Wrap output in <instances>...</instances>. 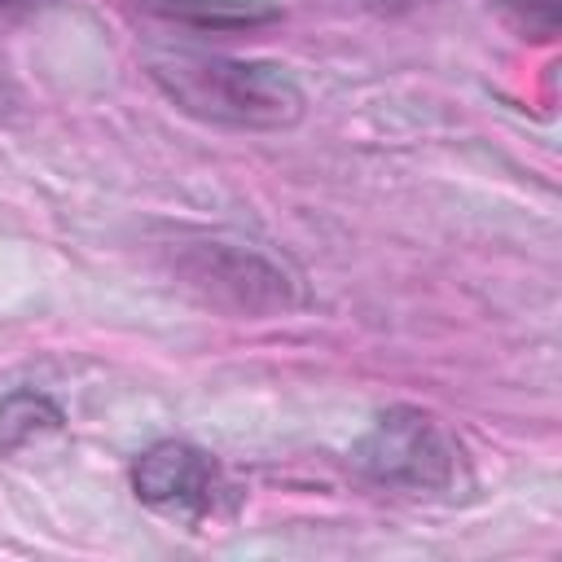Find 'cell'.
I'll return each mask as SVG.
<instances>
[{
	"mask_svg": "<svg viewBox=\"0 0 562 562\" xmlns=\"http://www.w3.org/2000/svg\"><path fill=\"white\" fill-rule=\"evenodd\" d=\"M189 277L193 281H206L211 290H224L237 307H277L285 303V277L250 255V250H237V246H198L193 250V263H189Z\"/></svg>",
	"mask_w": 562,
	"mask_h": 562,
	"instance_id": "obj_4",
	"label": "cell"
},
{
	"mask_svg": "<svg viewBox=\"0 0 562 562\" xmlns=\"http://www.w3.org/2000/svg\"><path fill=\"white\" fill-rule=\"evenodd\" d=\"M149 79L167 101L202 123L272 132L303 114L299 83L272 61L220 57V53H162L149 61Z\"/></svg>",
	"mask_w": 562,
	"mask_h": 562,
	"instance_id": "obj_1",
	"label": "cell"
},
{
	"mask_svg": "<svg viewBox=\"0 0 562 562\" xmlns=\"http://www.w3.org/2000/svg\"><path fill=\"white\" fill-rule=\"evenodd\" d=\"M132 492H136L140 505H149L162 518L206 522L220 509L224 474L202 448L180 443V439H162V443H154L136 457Z\"/></svg>",
	"mask_w": 562,
	"mask_h": 562,
	"instance_id": "obj_3",
	"label": "cell"
},
{
	"mask_svg": "<svg viewBox=\"0 0 562 562\" xmlns=\"http://www.w3.org/2000/svg\"><path fill=\"white\" fill-rule=\"evenodd\" d=\"M356 465L386 487L439 492L457 479V448L435 417L417 408H386L356 443Z\"/></svg>",
	"mask_w": 562,
	"mask_h": 562,
	"instance_id": "obj_2",
	"label": "cell"
},
{
	"mask_svg": "<svg viewBox=\"0 0 562 562\" xmlns=\"http://www.w3.org/2000/svg\"><path fill=\"white\" fill-rule=\"evenodd\" d=\"M0 4H18V0H0Z\"/></svg>",
	"mask_w": 562,
	"mask_h": 562,
	"instance_id": "obj_6",
	"label": "cell"
},
{
	"mask_svg": "<svg viewBox=\"0 0 562 562\" xmlns=\"http://www.w3.org/2000/svg\"><path fill=\"white\" fill-rule=\"evenodd\" d=\"M61 430V408L40 391H13L0 400V448L18 452L40 435Z\"/></svg>",
	"mask_w": 562,
	"mask_h": 562,
	"instance_id": "obj_5",
	"label": "cell"
}]
</instances>
